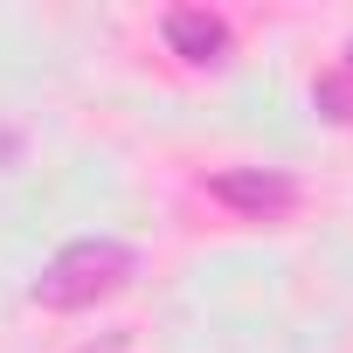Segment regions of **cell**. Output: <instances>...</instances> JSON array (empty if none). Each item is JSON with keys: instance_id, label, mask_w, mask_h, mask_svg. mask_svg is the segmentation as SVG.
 Instances as JSON below:
<instances>
[{"instance_id": "cell-3", "label": "cell", "mask_w": 353, "mask_h": 353, "mask_svg": "<svg viewBox=\"0 0 353 353\" xmlns=\"http://www.w3.org/2000/svg\"><path fill=\"white\" fill-rule=\"evenodd\" d=\"M159 35H166L173 56H188V63H222L229 56V21L208 14V8H173L159 21Z\"/></svg>"}, {"instance_id": "cell-2", "label": "cell", "mask_w": 353, "mask_h": 353, "mask_svg": "<svg viewBox=\"0 0 353 353\" xmlns=\"http://www.w3.org/2000/svg\"><path fill=\"white\" fill-rule=\"evenodd\" d=\"M208 194H215L222 208L250 215V222H277V215L298 208V181H291V173H277V166H236V173H215Z\"/></svg>"}, {"instance_id": "cell-5", "label": "cell", "mask_w": 353, "mask_h": 353, "mask_svg": "<svg viewBox=\"0 0 353 353\" xmlns=\"http://www.w3.org/2000/svg\"><path fill=\"white\" fill-rule=\"evenodd\" d=\"M346 83H353V42H346Z\"/></svg>"}, {"instance_id": "cell-1", "label": "cell", "mask_w": 353, "mask_h": 353, "mask_svg": "<svg viewBox=\"0 0 353 353\" xmlns=\"http://www.w3.org/2000/svg\"><path fill=\"white\" fill-rule=\"evenodd\" d=\"M132 270H139V256H132L125 243H111V236H83V243H70V250H56V256L42 263V277L28 284V298L49 305V312H83V305L125 291Z\"/></svg>"}, {"instance_id": "cell-4", "label": "cell", "mask_w": 353, "mask_h": 353, "mask_svg": "<svg viewBox=\"0 0 353 353\" xmlns=\"http://www.w3.org/2000/svg\"><path fill=\"white\" fill-rule=\"evenodd\" d=\"M312 97H319V111H325L332 125H346V118H353V83H346V77H325Z\"/></svg>"}]
</instances>
